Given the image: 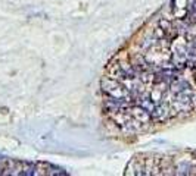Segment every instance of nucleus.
<instances>
[{"label": "nucleus", "instance_id": "f257e3e1", "mask_svg": "<svg viewBox=\"0 0 196 176\" xmlns=\"http://www.w3.org/2000/svg\"><path fill=\"white\" fill-rule=\"evenodd\" d=\"M109 135L124 143L196 112V0H168L111 56L100 78Z\"/></svg>", "mask_w": 196, "mask_h": 176}, {"label": "nucleus", "instance_id": "f03ea898", "mask_svg": "<svg viewBox=\"0 0 196 176\" xmlns=\"http://www.w3.org/2000/svg\"><path fill=\"white\" fill-rule=\"evenodd\" d=\"M30 170L34 175H63L62 169L44 163H28L21 160L0 157V173H27Z\"/></svg>", "mask_w": 196, "mask_h": 176}]
</instances>
